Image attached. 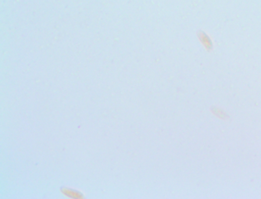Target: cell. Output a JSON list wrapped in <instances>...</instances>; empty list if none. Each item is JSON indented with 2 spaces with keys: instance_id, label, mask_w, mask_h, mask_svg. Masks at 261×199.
<instances>
[{
  "instance_id": "6da1fadb",
  "label": "cell",
  "mask_w": 261,
  "mask_h": 199,
  "mask_svg": "<svg viewBox=\"0 0 261 199\" xmlns=\"http://www.w3.org/2000/svg\"><path fill=\"white\" fill-rule=\"evenodd\" d=\"M200 38H201V41H203V43L204 44L206 45V46H211V41H210L209 38H208L207 35H205L204 33H202V35H200Z\"/></svg>"
}]
</instances>
